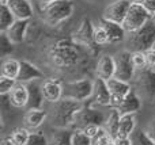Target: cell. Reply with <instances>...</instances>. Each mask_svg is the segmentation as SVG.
Masks as SVG:
<instances>
[{
    "label": "cell",
    "instance_id": "obj_13",
    "mask_svg": "<svg viewBox=\"0 0 155 145\" xmlns=\"http://www.w3.org/2000/svg\"><path fill=\"white\" fill-rule=\"evenodd\" d=\"M113 107L117 109L121 115L123 114H135L142 109V96L132 88V91L121 100H118Z\"/></svg>",
    "mask_w": 155,
    "mask_h": 145
},
{
    "label": "cell",
    "instance_id": "obj_35",
    "mask_svg": "<svg viewBox=\"0 0 155 145\" xmlns=\"http://www.w3.org/2000/svg\"><path fill=\"white\" fill-rule=\"evenodd\" d=\"M16 84H18L16 79H11V77H7V76H0V95L10 94Z\"/></svg>",
    "mask_w": 155,
    "mask_h": 145
},
{
    "label": "cell",
    "instance_id": "obj_8",
    "mask_svg": "<svg viewBox=\"0 0 155 145\" xmlns=\"http://www.w3.org/2000/svg\"><path fill=\"white\" fill-rule=\"evenodd\" d=\"M94 105H91L88 100H86V103L83 105V107L79 110V113L76 114L75 122H74V126L78 129H83L87 125H99V126H104L105 124V117L101 111H98L97 109L93 107Z\"/></svg>",
    "mask_w": 155,
    "mask_h": 145
},
{
    "label": "cell",
    "instance_id": "obj_29",
    "mask_svg": "<svg viewBox=\"0 0 155 145\" xmlns=\"http://www.w3.org/2000/svg\"><path fill=\"white\" fill-rule=\"evenodd\" d=\"M30 137V132L27 128H16L11 132L10 138L14 141L16 145H26Z\"/></svg>",
    "mask_w": 155,
    "mask_h": 145
},
{
    "label": "cell",
    "instance_id": "obj_30",
    "mask_svg": "<svg viewBox=\"0 0 155 145\" xmlns=\"http://www.w3.org/2000/svg\"><path fill=\"white\" fill-rule=\"evenodd\" d=\"M131 140L132 145H155L154 141L146 134L144 129H140V128L135 129V132L131 136Z\"/></svg>",
    "mask_w": 155,
    "mask_h": 145
},
{
    "label": "cell",
    "instance_id": "obj_22",
    "mask_svg": "<svg viewBox=\"0 0 155 145\" xmlns=\"http://www.w3.org/2000/svg\"><path fill=\"white\" fill-rule=\"evenodd\" d=\"M10 102L12 107L22 109L26 107L27 102H29V91H27V86L25 83H18L14 90L10 92Z\"/></svg>",
    "mask_w": 155,
    "mask_h": 145
},
{
    "label": "cell",
    "instance_id": "obj_39",
    "mask_svg": "<svg viewBox=\"0 0 155 145\" xmlns=\"http://www.w3.org/2000/svg\"><path fill=\"white\" fill-rule=\"evenodd\" d=\"M144 132H146V134L155 143V119H151V121L146 125Z\"/></svg>",
    "mask_w": 155,
    "mask_h": 145
},
{
    "label": "cell",
    "instance_id": "obj_43",
    "mask_svg": "<svg viewBox=\"0 0 155 145\" xmlns=\"http://www.w3.org/2000/svg\"><path fill=\"white\" fill-rule=\"evenodd\" d=\"M2 145H16V144H14V141L8 137V138H3V140H2Z\"/></svg>",
    "mask_w": 155,
    "mask_h": 145
},
{
    "label": "cell",
    "instance_id": "obj_15",
    "mask_svg": "<svg viewBox=\"0 0 155 145\" xmlns=\"http://www.w3.org/2000/svg\"><path fill=\"white\" fill-rule=\"evenodd\" d=\"M107 83V87H109V91L112 94V106L116 105L118 100H121L124 96L129 94L132 91V87H131V83L129 81H124V80H120L117 77H112L109 80H106Z\"/></svg>",
    "mask_w": 155,
    "mask_h": 145
},
{
    "label": "cell",
    "instance_id": "obj_28",
    "mask_svg": "<svg viewBox=\"0 0 155 145\" xmlns=\"http://www.w3.org/2000/svg\"><path fill=\"white\" fill-rule=\"evenodd\" d=\"M71 145H93V138L87 136L83 129H74L71 133Z\"/></svg>",
    "mask_w": 155,
    "mask_h": 145
},
{
    "label": "cell",
    "instance_id": "obj_48",
    "mask_svg": "<svg viewBox=\"0 0 155 145\" xmlns=\"http://www.w3.org/2000/svg\"><path fill=\"white\" fill-rule=\"evenodd\" d=\"M154 18H155V16H154Z\"/></svg>",
    "mask_w": 155,
    "mask_h": 145
},
{
    "label": "cell",
    "instance_id": "obj_25",
    "mask_svg": "<svg viewBox=\"0 0 155 145\" xmlns=\"http://www.w3.org/2000/svg\"><path fill=\"white\" fill-rule=\"evenodd\" d=\"M120 118H121V114L118 113L117 109L112 107L110 110L109 115L106 117L105 119V124H104V128L106 129V132L112 136L113 138L117 137L118 134V128H120Z\"/></svg>",
    "mask_w": 155,
    "mask_h": 145
},
{
    "label": "cell",
    "instance_id": "obj_32",
    "mask_svg": "<svg viewBox=\"0 0 155 145\" xmlns=\"http://www.w3.org/2000/svg\"><path fill=\"white\" fill-rule=\"evenodd\" d=\"M94 41L98 46H104L109 43V37H107V33L105 30V27L101 23L98 26L94 27Z\"/></svg>",
    "mask_w": 155,
    "mask_h": 145
},
{
    "label": "cell",
    "instance_id": "obj_37",
    "mask_svg": "<svg viewBox=\"0 0 155 145\" xmlns=\"http://www.w3.org/2000/svg\"><path fill=\"white\" fill-rule=\"evenodd\" d=\"M26 145H48V138L42 132L30 133L29 141H27Z\"/></svg>",
    "mask_w": 155,
    "mask_h": 145
},
{
    "label": "cell",
    "instance_id": "obj_7",
    "mask_svg": "<svg viewBox=\"0 0 155 145\" xmlns=\"http://www.w3.org/2000/svg\"><path fill=\"white\" fill-rule=\"evenodd\" d=\"M137 94L147 100L155 99V68H144L136 73Z\"/></svg>",
    "mask_w": 155,
    "mask_h": 145
},
{
    "label": "cell",
    "instance_id": "obj_47",
    "mask_svg": "<svg viewBox=\"0 0 155 145\" xmlns=\"http://www.w3.org/2000/svg\"><path fill=\"white\" fill-rule=\"evenodd\" d=\"M153 48H154V49H155V42H154V46H153Z\"/></svg>",
    "mask_w": 155,
    "mask_h": 145
},
{
    "label": "cell",
    "instance_id": "obj_23",
    "mask_svg": "<svg viewBox=\"0 0 155 145\" xmlns=\"http://www.w3.org/2000/svg\"><path fill=\"white\" fill-rule=\"evenodd\" d=\"M46 117L48 114L42 109H29L25 114V126L29 130L38 129L45 122Z\"/></svg>",
    "mask_w": 155,
    "mask_h": 145
},
{
    "label": "cell",
    "instance_id": "obj_9",
    "mask_svg": "<svg viewBox=\"0 0 155 145\" xmlns=\"http://www.w3.org/2000/svg\"><path fill=\"white\" fill-rule=\"evenodd\" d=\"M116 61V73L114 77L120 79L124 81H131L135 77L136 73V68L132 61V52L123 50L114 56Z\"/></svg>",
    "mask_w": 155,
    "mask_h": 145
},
{
    "label": "cell",
    "instance_id": "obj_40",
    "mask_svg": "<svg viewBox=\"0 0 155 145\" xmlns=\"http://www.w3.org/2000/svg\"><path fill=\"white\" fill-rule=\"evenodd\" d=\"M144 53H146V58H147L148 68H155V49L151 48L148 50H146Z\"/></svg>",
    "mask_w": 155,
    "mask_h": 145
},
{
    "label": "cell",
    "instance_id": "obj_5",
    "mask_svg": "<svg viewBox=\"0 0 155 145\" xmlns=\"http://www.w3.org/2000/svg\"><path fill=\"white\" fill-rule=\"evenodd\" d=\"M150 19H153V15L142 4H134L132 3L128 14L125 15V19L123 22V26L127 33H132L136 31L142 26H144Z\"/></svg>",
    "mask_w": 155,
    "mask_h": 145
},
{
    "label": "cell",
    "instance_id": "obj_1",
    "mask_svg": "<svg viewBox=\"0 0 155 145\" xmlns=\"http://www.w3.org/2000/svg\"><path fill=\"white\" fill-rule=\"evenodd\" d=\"M51 109V125L54 126L56 129H68V128L74 126L76 114L83 107L84 102H79L72 98H65L63 96L60 100L52 103Z\"/></svg>",
    "mask_w": 155,
    "mask_h": 145
},
{
    "label": "cell",
    "instance_id": "obj_11",
    "mask_svg": "<svg viewBox=\"0 0 155 145\" xmlns=\"http://www.w3.org/2000/svg\"><path fill=\"white\" fill-rule=\"evenodd\" d=\"M131 4V0H114L109 5H106V8L104 10V14H102V18L123 24Z\"/></svg>",
    "mask_w": 155,
    "mask_h": 145
},
{
    "label": "cell",
    "instance_id": "obj_46",
    "mask_svg": "<svg viewBox=\"0 0 155 145\" xmlns=\"http://www.w3.org/2000/svg\"><path fill=\"white\" fill-rule=\"evenodd\" d=\"M109 145H114V141H113V143H112V144H109Z\"/></svg>",
    "mask_w": 155,
    "mask_h": 145
},
{
    "label": "cell",
    "instance_id": "obj_21",
    "mask_svg": "<svg viewBox=\"0 0 155 145\" xmlns=\"http://www.w3.org/2000/svg\"><path fill=\"white\" fill-rule=\"evenodd\" d=\"M8 7L11 8L16 19H30L34 14L30 0H10Z\"/></svg>",
    "mask_w": 155,
    "mask_h": 145
},
{
    "label": "cell",
    "instance_id": "obj_3",
    "mask_svg": "<svg viewBox=\"0 0 155 145\" xmlns=\"http://www.w3.org/2000/svg\"><path fill=\"white\" fill-rule=\"evenodd\" d=\"M75 10L72 0H53L41 5V14L45 23L49 26H57L61 22L71 18Z\"/></svg>",
    "mask_w": 155,
    "mask_h": 145
},
{
    "label": "cell",
    "instance_id": "obj_26",
    "mask_svg": "<svg viewBox=\"0 0 155 145\" xmlns=\"http://www.w3.org/2000/svg\"><path fill=\"white\" fill-rule=\"evenodd\" d=\"M21 68V61L15 58H4L2 62V76L16 79Z\"/></svg>",
    "mask_w": 155,
    "mask_h": 145
},
{
    "label": "cell",
    "instance_id": "obj_6",
    "mask_svg": "<svg viewBox=\"0 0 155 145\" xmlns=\"http://www.w3.org/2000/svg\"><path fill=\"white\" fill-rule=\"evenodd\" d=\"M93 88H94V81L88 80V79L74 80L64 84L63 96L72 98V99H76L79 102H86L93 95Z\"/></svg>",
    "mask_w": 155,
    "mask_h": 145
},
{
    "label": "cell",
    "instance_id": "obj_18",
    "mask_svg": "<svg viewBox=\"0 0 155 145\" xmlns=\"http://www.w3.org/2000/svg\"><path fill=\"white\" fill-rule=\"evenodd\" d=\"M27 86V91H29V102H27L26 109H42V103L45 100L42 92V84H38V80L30 81V83H25Z\"/></svg>",
    "mask_w": 155,
    "mask_h": 145
},
{
    "label": "cell",
    "instance_id": "obj_10",
    "mask_svg": "<svg viewBox=\"0 0 155 145\" xmlns=\"http://www.w3.org/2000/svg\"><path fill=\"white\" fill-rule=\"evenodd\" d=\"M94 24L90 19L84 18L80 23V26L78 27V30L74 33L72 41L78 45L86 46V48H90L93 50H97L98 45L94 41Z\"/></svg>",
    "mask_w": 155,
    "mask_h": 145
},
{
    "label": "cell",
    "instance_id": "obj_31",
    "mask_svg": "<svg viewBox=\"0 0 155 145\" xmlns=\"http://www.w3.org/2000/svg\"><path fill=\"white\" fill-rule=\"evenodd\" d=\"M14 45H15V43L8 38L7 33H4V31L0 33V54H2V57H5L12 53Z\"/></svg>",
    "mask_w": 155,
    "mask_h": 145
},
{
    "label": "cell",
    "instance_id": "obj_36",
    "mask_svg": "<svg viewBox=\"0 0 155 145\" xmlns=\"http://www.w3.org/2000/svg\"><path fill=\"white\" fill-rule=\"evenodd\" d=\"M132 61L136 68V71H142L147 68V58H146L144 52H132Z\"/></svg>",
    "mask_w": 155,
    "mask_h": 145
},
{
    "label": "cell",
    "instance_id": "obj_20",
    "mask_svg": "<svg viewBox=\"0 0 155 145\" xmlns=\"http://www.w3.org/2000/svg\"><path fill=\"white\" fill-rule=\"evenodd\" d=\"M30 19H16L11 27L7 30V35L14 43H21L25 41L26 38V34H27V29H29V24H30Z\"/></svg>",
    "mask_w": 155,
    "mask_h": 145
},
{
    "label": "cell",
    "instance_id": "obj_19",
    "mask_svg": "<svg viewBox=\"0 0 155 145\" xmlns=\"http://www.w3.org/2000/svg\"><path fill=\"white\" fill-rule=\"evenodd\" d=\"M102 26L105 27L107 33V37H109V43H120L125 39V29L121 23H117V22H112L107 20V19H104L99 22Z\"/></svg>",
    "mask_w": 155,
    "mask_h": 145
},
{
    "label": "cell",
    "instance_id": "obj_16",
    "mask_svg": "<svg viewBox=\"0 0 155 145\" xmlns=\"http://www.w3.org/2000/svg\"><path fill=\"white\" fill-rule=\"evenodd\" d=\"M42 92H44V98H45L46 102L54 103L63 98L64 86L59 80L48 79V80H44V83H42Z\"/></svg>",
    "mask_w": 155,
    "mask_h": 145
},
{
    "label": "cell",
    "instance_id": "obj_42",
    "mask_svg": "<svg viewBox=\"0 0 155 145\" xmlns=\"http://www.w3.org/2000/svg\"><path fill=\"white\" fill-rule=\"evenodd\" d=\"M114 145H132L131 137H116Z\"/></svg>",
    "mask_w": 155,
    "mask_h": 145
},
{
    "label": "cell",
    "instance_id": "obj_4",
    "mask_svg": "<svg viewBox=\"0 0 155 145\" xmlns=\"http://www.w3.org/2000/svg\"><path fill=\"white\" fill-rule=\"evenodd\" d=\"M155 42V20L150 19L144 26L136 31L129 33L127 45L129 52H146L154 46Z\"/></svg>",
    "mask_w": 155,
    "mask_h": 145
},
{
    "label": "cell",
    "instance_id": "obj_44",
    "mask_svg": "<svg viewBox=\"0 0 155 145\" xmlns=\"http://www.w3.org/2000/svg\"><path fill=\"white\" fill-rule=\"evenodd\" d=\"M134 4H142L143 5V3H144V0H131Z\"/></svg>",
    "mask_w": 155,
    "mask_h": 145
},
{
    "label": "cell",
    "instance_id": "obj_14",
    "mask_svg": "<svg viewBox=\"0 0 155 145\" xmlns=\"http://www.w3.org/2000/svg\"><path fill=\"white\" fill-rule=\"evenodd\" d=\"M41 79H45V75L41 72L40 68L27 60H22L18 77H16L18 83H30L34 80H41Z\"/></svg>",
    "mask_w": 155,
    "mask_h": 145
},
{
    "label": "cell",
    "instance_id": "obj_2",
    "mask_svg": "<svg viewBox=\"0 0 155 145\" xmlns=\"http://www.w3.org/2000/svg\"><path fill=\"white\" fill-rule=\"evenodd\" d=\"M52 62L59 68H72L79 62V45L70 39H59L49 50Z\"/></svg>",
    "mask_w": 155,
    "mask_h": 145
},
{
    "label": "cell",
    "instance_id": "obj_24",
    "mask_svg": "<svg viewBox=\"0 0 155 145\" xmlns=\"http://www.w3.org/2000/svg\"><path fill=\"white\" fill-rule=\"evenodd\" d=\"M135 129H136L135 114H123L120 118V128H118L117 137H131Z\"/></svg>",
    "mask_w": 155,
    "mask_h": 145
},
{
    "label": "cell",
    "instance_id": "obj_34",
    "mask_svg": "<svg viewBox=\"0 0 155 145\" xmlns=\"http://www.w3.org/2000/svg\"><path fill=\"white\" fill-rule=\"evenodd\" d=\"M113 141H114V138H113L112 136L106 132V129L102 126L101 129H99L98 134L93 138V145H109V144H112Z\"/></svg>",
    "mask_w": 155,
    "mask_h": 145
},
{
    "label": "cell",
    "instance_id": "obj_41",
    "mask_svg": "<svg viewBox=\"0 0 155 145\" xmlns=\"http://www.w3.org/2000/svg\"><path fill=\"white\" fill-rule=\"evenodd\" d=\"M143 7H144L153 16H155V0H144Z\"/></svg>",
    "mask_w": 155,
    "mask_h": 145
},
{
    "label": "cell",
    "instance_id": "obj_33",
    "mask_svg": "<svg viewBox=\"0 0 155 145\" xmlns=\"http://www.w3.org/2000/svg\"><path fill=\"white\" fill-rule=\"evenodd\" d=\"M71 133L67 129H60L59 133L53 136L52 144L53 145H71Z\"/></svg>",
    "mask_w": 155,
    "mask_h": 145
},
{
    "label": "cell",
    "instance_id": "obj_27",
    "mask_svg": "<svg viewBox=\"0 0 155 145\" xmlns=\"http://www.w3.org/2000/svg\"><path fill=\"white\" fill-rule=\"evenodd\" d=\"M15 20L16 18L8 4L0 5V31H7Z\"/></svg>",
    "mask_w": 155,
    "mask_h": 145
},
{
    "label": "cell",
    "instance_id": "obj_12",
    "mask_svg": "<svg viewBox=\"0 0 155 145\" xmlns=\"http://www.w3.org/2000/svg\"><path fill=\"white\" fill-rule=\"evenodd\" d=\"M94 88H93V95L88 99L91 105H99V106H112V94L109 91L106 80L98 77L94 79Z\"/></svg>",
    "mask_w": 155,
    "mask_h": 145
},
{
    "label": "cell",
    "instance_id": "obj_17",
    "mask_svg": "<svg viewBox=\"0 0 155 145\" xmlns=\"http://www.w3.org/2000/svg\"><path fill=\"white\" fill-rule=\"evenodd\" d=\"M95 73L98 77L104 79V80H109V79L114 77V73H116L114 56L104 54V56L98 60V62H97Z\"/></svg>",
    "mask_w": 155,
    "mask_h": 145
},
{
    "label": "cell",
    "instance_id": "obj_38",
    "mask_svg": "<svg viewBox=\"0 0 155 145\" xmlns=\"http://www.w3.org/2000/svg\"><path fill=\"white\" fill-rule=\"evenodd\" d=\"M102 126H99V125H95V124H93V125H87V126H84L83 128V130H84V133L87 136H90L91 138H94L97 134H98V132H99V129H101Z\"/></svg>",
    "mask_w": 155,
    "mask_h": 145
},
{
    "label": "cell",
    "instance_id": "obj_45",
    "mask_svg": "<svg viewBox=\"0 0 155 145\" xmlns=\"http://www.w3.org/2000/svg\"><path fill=\"white\" fill-rule=\"evenodd\" d=\"M38 2L41 3V5H44V4H46V3H51V2H53V0H38Z\"/></svg>",
    "mask_w": 155,
    "mask_h": 145
}]
</instances>
